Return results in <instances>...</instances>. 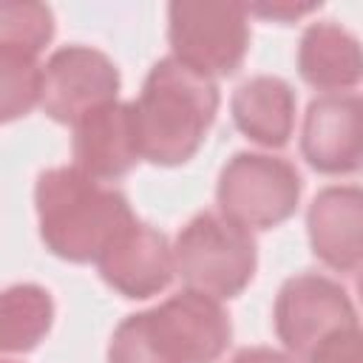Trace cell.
Listing matches in <instances>:
<instances>
[{
    "instance_id": "cell-1",
    "label": "cell",
    "mask_w": 363,
    "mask_h": 363,
    "mask_svg": "<svg viewBox=\"0 0 363 363\" xmlns=\"http://www.w3.org/2000/svg\"><path fill=\"white\" fill-rule=\"evenodd\" d=\"M34 210L45 250L71 264H96L119 230L136 218L116 187L79 167L43 170L34 184Z\"/></svg>"
},
{
    "instance_id": "cell-2",
    "label": "cell",
    "mask_w": 363,
    "mask_h": 363,
    "mask_svg": "<svg viewBox=\"0 0 363 363\" xmlns=\"http://www.w3.org/2000/svg\"><path fill=\"white\" fill-rule=\"evenodd\" d=\"M216 113V79L196 74L176 57H162L147 71L139 99H133L142 159L162 167L184 164L201 147Z\"/></svg>"
},
{
    "instance_id": "cell-3",
    "label": "cell",
    "mask_w": 363,
    "mask_h": 363,
    "mask_svg": "<svg viewBox=\"0 0 363 363\" xmlns=\"http://www.w3.org/2000/svg\"><path fill=\"white\" fill-rule=\"evenodd\" d=\"M173 261L176 275L187 289L227 301L250 286L258 267V250L247 227L207 210L179 230L173 241Z\"/></svg>"
},
{
    "instance_id": "cell-4",
    "label": "cell",
    "mask_w": 363,
    "mask_h": 363,
    "mask_svg": "<svg viewBox=\"0 0 363 363\" xmlns=\"http://www.w3.org/2000/svg\"><path fill=\"white\" fill-rule=\"evenodd\" d=\"M250 11L227 0H176L167 6L170 57L201 77H230L250 48Z\"/></svg>"
},
{
    "instance_id": "cell-5",
    "label": "cell",
    "mask_w": 363,
    "mask_h": 363,
    "mask_svg": "<svg viewBox=\"0 0 363 363\" xmlns=\"http://www.w3.org/2000/svg\"><path fill=\"white\" fill-rule=\"evenodd\" d=\"M298 167L272 153L241 150L218 173V213L247 230H272L284 224L301 201Z\"/></svg>"
},
{
    "instance_id": "cell-6",
    "label": "cell",
    "mask_w": 363,
    "mask_h": 363,
    "mask_svg": "<svg viewBox=\"0 0 363 363\" xmlns=\"http://www.w3.org/2000/svg\"><path fill=\"white\" fill-rule=\"evenodd\" d=\"M275 335L284 349L309 360L312 352L335 332L357 326V312L349 292L318 272H301L281 284L275 295Z\"/></svg>"
},
{
    "instance_id": "cell-7",
    "label": "cell",
    "mask_w": 363,
    "mask_h": 363,
    "mask_svg": "<svg viewBox=\"0 0 363 363\" xmlns=\"http://www.w3.org/2000/svg\"><path fill=\"white\" fill-rule=\"evenodd\" d=\"M116 62L91 45H62L43 62L40 108L60 125H77L82 116L116 102Z\"/></svg>"
},
{
    "instance_id": "cell-8",
    "label": "cell",
    "mask_w": 363,
    "mask_h": 363,
    "mask_svg": "<svg viewBox=\"0 0 363 363\" xmlns=\"http://www.w3.org/2000/svg\"><path fill=\"white\" fill-rule=\"evenodd\" d=\"M153 335L173 363H216L233 337V323L218 298L182 289L147 309Z\"/></svg>"
},
{
    "instance_id": "cell-9",
    "label": "cell",
    "mask_w": 363,
    "mask_h": 363,
    "mask_svg": "<svg viewBox=\"0 0 363 363\" xmlns=\"http://www.w3.org/2000/svg\"><path fill=\"white\" fill-rule=\"evenodd\" d=\"M301 156L323 176H349L363 170V96H315L301 125Z\"/></svg>"
},
{
    "instance_id": "cell-10",
    "label": "cell",
    "mask_w": 363,
    "mask_h": 363,
    "mask_svg": "<svg viewBox=\"0 0 363 363\" xmlns=\"http://www.w3.org/2000/svg\"><path fill=\"white\" fill-rule=\"evenodd\" d=\"M99 278L130 301H145L170 286L176 275L173 247L164 233L133 218L96 261Z\"/></svg>"
},
{
    "instance_id": "cell-11",
    "label": "cell",
    "mask_w": 363,
    "mask_h": 363,
    "mask_svg": "<svg viewBox=\"0 0 363 363\" xmlns=\"http://www.w3.org/2000/svg\"><path fill=\"white\" fill-rule=\"evenodd\" d=\"M309 247L335 272L363 267V187L332 184L318 190L306 210Z\"/></svg>"
},
{
    "instance_id": "cell-12",
    "label": "cell",
    "mask_w": 363,
    "mask_h": 363,
    "mask_svg": "<svg viewBox=\"0 0 363 363\" xmlns=\"http://www.w3.org/2000/svg\"><path fill=\"white\" fill-rule=\"evenodd\" d=\"M74 167L99 179L119 182L142 159L133 102H111L74 125Z\"/></svg>"
},
{
    "instance_id": "cell-13",
    "label": "cell",
    "mask_w": 363,
    "mask_h": 363,
    "mask_svg": "<svg viewBox=\"0 0 363 363\" xmlns=\"http://www.w3.org/2000/svg\"><path fill=\"white\" fill-rule=\"evenodd\" d=\"M298 74L318 91H346L363 82V45L340 23H309L298 43Z\"/></svg>"
},
{
    "instance_id": "cell-14",
    "label": "cell",
    "mask_w": 363,
    "mask_h": 363,
    "mask_svg": "<svg viewBox=\"0 0 363 363\" xmlns=\"http://www.w3.org/2000/svg\"><path fill=\"white\" fill-rule=\"evenodd\" d=\"M295 91L286 79L258 74L244 79L230 99L235 128L261 147H284L295 128Z\"/></svg>"
},
{
    "instance_id": "cell-15",
    "label": "cell",
    "mask_w": 363,
    "mask_h": 363,
    "mask_svg": "<svg viewBox=\"0 0 363 363\" xmlns=\"http://www.w3.org/2000/svg\"><path fill=\"white\" fill-rule=\"evenodd\" d=\"M0 349L6 354L31 352L54 323V301L37 284H14L0 298Z\"/></svg>"
},
{
    "instance_id": "cell-16",
    "label": "cell",
    "mask_w": 363,
    "mask_h": 363,
    "mask_svg": "<svg viewBox=\"0 0 363 363\" xmlns=\"http://www.w3.org/2000/svg\"><path fill=\"white\" fill-rule=\"evenodd\" d=\"M0 119L26 116L43 96V65L34 54L0 45Z\"/></svg>"
},
{
    "instance_id": "cell-17",
    "label": "cell",
    "mask_w": 363,
    "mask_h": 363,
    "mask_svg": "<svg viewBox=\"0 0 363 363\" xmlns=\"http://www.w3.org/2000/svg\"><path fill=\"white\" fill-rule=\"evenodd\" d=\"M54 37V14L45 3L11 0L0 9V45L40 57Z\"/></svg>"
},
{
    "instance_id": "cell-18",
    "label": "cell",
    "mask_w": 363,
    "mask_h": 363,
    "mask_svg": "<svg viewBox=\"0 0 363 363\" xmlns=\"http://www.w3.org/2000/svg\"><path fill=\"white\" fill-rule=\"evenodd\" d=\"M108 363H173L153 335L147 309L128 315L111 335Z\"/></svg>"
},
{
    "instance_id": "cell-19",
    "label": "cell",
    "mask_w": 363,
    "mask_h": 363,
    "mask_svg": "<svg viewBox=\"0 0 363 363\" xmlns=\"http://www.w3.org/2000/svg\"><path fill=\"white\" fill-rule=\"evenodd\" d=\"M306 363H363V329L352 326L326 337Z\"/></svg>"
},
{
    "instance_id": "cell-20",
    "label": "cell",
    "mask_w": 363,
    "mask_h": 363,
    "mask_svg": "<svg viewBox=\"0 0 363 363\" xmlns=\"http://www.w3.org/2000/svg\"><path fill=\"white\" fill-rule=\"evenodd\" d=\"M315 9H320V3H258V6H247L250 14L264 17V20H275V23H292L303 14H312Z\"/></svg>"
},
{
    "instance_id": "cell-21",
    "label": "cell",
    "mask_w": 363,
    "mask_h": 363,
    "mask_svg": "<svg viewBox=\"0 0 363 363\" xmlns=\"http://www.w3.org/2000/svg\"><path fill=\"white\" fill-rule=\"evenodd\" d=\"M230 363H301V360L292 357L289 352H278L272 346H247V349L235 352Z\"/></svg>"
},
{
    "instance_id": "cell-22",
    "label": "cell",
    "mask_w": 363,
    "mask_h": 363,
    "mask_svg": "<svg viewBox=\"0 0 363 363\" xmlns=\"http://www.w3.org/2000/svg\"><path fill=\"white\" fill-rule=\"evenodd\" d=\"M354 289H357V301H360V306H363V269H360L357 278H354Z\"/></svg>"
},
{
    "instance_id": "cell-23",
    "label": "cell",
    "mask_w": 363,
    "mask_h": 363,
    "mask_svg": "<svg viewBox=\"0 0 363 363\" xmlns=\"http://www.w3.org/2000/svg\"><path fill=\"white\" fill-rule=\"evenodd\" d=\"M3 363H14V360H3Z\"/></svg>"
}]
</instances>
